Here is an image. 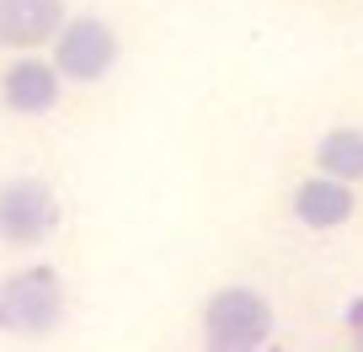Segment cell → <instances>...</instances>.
I'll use <instances>...</instances> for the list:
<instances>
[{
    "mask_svg": "<svg viewBox=\"0 0 363 352\" xmlns=\"http://www.w3.org/2000/svg\"><path fill=\"white\" fill-rule=\"evenodd\" d=\"M315 166L320 176H331V182H363V128L342 123V128H326V134L315 139Z\"/></svg>",
    "mask_w": 363,
    "mask_h": 352,
    "instance_id": "obj_8",
    "label": "cell"
},
{
    "mask_svg": "<svg viewBox=\"0 0 363 352\" xmlns=\"http://www.w3.org/2000/svg\"><path fill=\"white\" fill-rule=\"evenodd\" d=\"M352 214H358V193L347 182H331V176L315 171L294 187V219L305 229H342Z\"/></svg>",
    "mask_w": 363,
    "mask_h": 352,
    "instance_id": "obj_7",
    "label": "cell"
},
{
    "mask_svg": "<svg viewBox=\"0 0 363 352\" xmlns=\"http://www.w3.org/2000/svg\"><path fill=\"white\" fill-rule=\"evenodd\" d=\"M347 336L358 341V352H363V299H358V305L347 310Z\"/></svg>",
    "mask_w": 363,
    "mask_h": 352,
    "instance_id": "obj_9",
    "label": "cell"
},
{
    "mask_svg": "<svg viewBox=\"0 0 363 352\" xmlns=\"http://www.w3.org/2000/svg\"><path fill=\"white\" fill-rule=\"evenodd\" d=\"M65 27V0H0V48L38 54Z\"/></svg>",
    "mask_w": 363,
    "mask_h": 352,
    "instance_id": "obj_6",
    "label": "cell"
},
{
    "mask_svg": "<svg viewBox=\"0 0 363 352\" xmlns=\"http://www.w3.org/2000/svg\"><path fill=\"white\" fill-rule=\"evenodd\" d=\"M272 326H278L272 305L257 294V288H246V283L219 288V294H208V305H203V341H208V352H257L262 341L272 336Z\"/></svg>",
    "mask_w": 363,
    "mask_h": 352,
    "instance_id": "obj_2",
    "label": "cell"
},
{
    "mask_svg": "<svg viewBox=\"0 0 363 352\" xmlns=\"http://www.w3.org/2000/svg\"><path fill=\"white\" fill-rule=\"evenodd\" d=\"M59 229V198L43 176H6L0 182V246L33 251Z\"/></svg>",
    "mask_w": 363,
    "mask_h": 352,
    "instance_id": "obj_4",
    "label": "cell"
},
{
    "mask_svg": "<svg viewBox=\"0 0 363 352\" xmlns=\"http://www.w3.org/2000/svg\"><path fill=\"white\" fill-rule=\"evenodd\" d=\"M118 54H123V43H118L113 22H102V16H65V27L54 33V59L48 64L59 69V80L96 86V80H107L118 69Z\"/></svg>",
    "mask_w": 363,
    "mask_h": 352,
    "instance_id": "obj_3",
    "label": "cell"
},
{
    "mask_svg": "<svg viewBox=\"0 0 363 352\" xmlns=\"http://www.w3.org/2000/svg\"><path fill=\"white\" fill-rule=\"evenodd\" d=\"M65 320V278L48 261H33L22 273L0 278V336L43 341Z\"/></svg>",
    "mask_w": 363,
    "mask_h": 352,
    "instance_id": "obj_1",
    "label": "cell"
},
{
    "mask_svg": "<svg viewBox=\"0 0 363 352\" xmlns=\"http://www.w3.org/2000/svg\"><path fill=\"white\" fill-rule=\"evenodd\" d=\"M0 107L16 118H43L59 107V69L38 54H16L0 69Z\"/></svg>",
    "mask_w": 363,
    "mask_h": 352,
    "instance_id": "obj_5",
    "label": "cell"
}]
</instances>
